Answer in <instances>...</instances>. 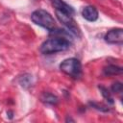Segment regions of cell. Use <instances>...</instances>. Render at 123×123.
Here are the masks:
<instances>
[{
  "instance_id": "obj_5",
  "label": "cell",
  "mask_w": 123,
  "mask_h": 123,
  "mask_svg": "<svg viewBox=\"0 0 123 123\" xmlns=\"http://www.w3.org/2000/svg\"><path fill=\"white\" fill-rule=\"evenodd\" d=\"M107 43L110 44H121L123 42V29L115 28L110 30L104 37Z\"/></svg>"
},
{
  "instance_id": "obj_2",
  "label": "cell",
  "mask_w": 123,
  "mask_h": 123,
  "mask_svg": "<svg viewBox=\"0 0 123 123\" xmlns=\"http://www.w3.org/2000/svg\"><path fill=\"white\" fill-rule=\"evenodd\" d=\"M31 20L36 25H38L48 30L49 32L56 28V22H55L54 17L51 15L50 12L42 9L34 11L31 14Z\"/></svg>"
},
{
  "instance_id": "obj_9",
  "label": "cell",
  "mask_w": 123,
  "mask_h": 123,
  "mask_svg": "<svg viewBox=\"0 0 123 123\" xmlns=\"http://www.w3.org/2000/svg\"><path fill=\"white\" fill-rule=\"evenodd\" d=\"M103 72L107 76H114V75H120L123 73V68L118 65L110 64L106 67H104Z\"/></svg>"
},
{
  "instance_id": "obj_4",
  "label": "cell",
  "mask_w": 123,
  "mask_h": 123,
  "mask_svg": "<svg viewBox=\"0 0 123 123\" xmlns=\"http://www.w3.org/2000/svg\"><path fill=\"white\" fill-rule=\"evenodd\" d=\"M56 12V16L57 18L59 19V21L65 26V28L73 35V36H76V37H79L81 36V31L76 23V21L74 20L73 16L72 15H69V14H66L64 12H62L60 11H55Z\"/></svg>"
},
{
  "instance_id": "obj_15",
  "label": "cell",
  "mask_w": 123,
  "mask_h": 123,
  "mask_svg": "<svg viewBox=\"0 0 123 123\" xmlns=\"http://www.w3.org/2000/svg\"><path fill=\"white\" fill-rule=\"evenodd\" d=\"M65 121H66V122H69V121H70V122H75V120H74V119H72L71 117H68V116L66 117Z\"/></svg>"
},
{
  "instance_id": "obj_14",
  "label": "cell",
  "mask_w": 123,
  "mask_h": 123,
  "mask_svg": "<svg viewBox=\"0 0 123 123\" xmlns=\"http://www.w3.org/2000/svg\"><path fill=\"white\" fill-rule=\"evenodd\" d=\"M7 116H8L10 119H12V117H13V112H12V111H7Z\"/></svg>"
},
{
  "instance_id": "obj_6",
  "label": "cell",
  "mask_w": 123,
  "mask_h": 123,
  "mask_svg": "<svg viewBox=\"0 0 123 123\" xmlns=\"http://www.w3.org/2000/svg\"><path fill=\"white\" fill-rule=\"evenodd\" d=\"M52 5L54 6L55 10L56 11H60L62 12H64L66 14H69V15H74L75 13V10L70 6L68 5L67 3H65L63 0H50Z\"/></svg>"
},
{
  "instance_id": "obj_13",
  "label": "cell",
  "mask_w": 123,
  "mask_h": 123,
  "mask_svg": "<svg viewBox=\"0 0 123 123\" xmlns=\"http://www.w3.org/2000/svg\"><path fill=\"white\" fill-rule=\"evenodd\" d=\"M89 105H90L92 108H94V109H96V110H98V111H100L107 112V111H110V110H109V108H107L106 106L99 105L98 103H95V102H89Z\"/></svg>"
},
{
  "instance_id": "obj_8",
  "label": "cell",
  "mask_w": 123,
  "mask_h": 123,
  "mask_svg": "<svg viewBox=\"0 0 123 123\" xmlns=\"http://www.w3.org/2000/svg\"><path fill=\"white\" fill-rule=\"evenodd\" d=\"M40 101L46 105H51V106H56L59 103V98L50 92H42L40 95Z\"/></svg>"
},
{
  "instance_id": "obj_11",
  "label": "cell",
  "mask_w": 123,
  "mask_h": 123,
  "mask_svg": "<svg viewBox=\"0 0 123 123\" xmlns=\"http://www.w3.org/2000/svg\"><path fill=\"white\" fill-rule=\"evenodd\" d=\"M98 88H99V90H100L102 96L106 99L107 103L110 104V105H113V104H114V101H113V98L111 97V92L109 91V89H108L107 87H105L104 86H102V85H99V86H98Z\"/></svg>"
},
{
  "instance_id": "obj_3",
  "label": "cell",
  "mask_w": 123,
  "mask_h": 123,
  "mask_svg": "<svg viewBox=\"0 0 123 123\" xmlns=\"http://www.w3.org/2000/svg\"><path fill=\"white\" fill-rule=\"evenodd\" d=\"M60 69L73 79H80L83 74L82 63L76 58H68L60 63Z\"/></svg>"
},
{
  "instance_id": "obj_10",
  "label": "cell",
  "mask_w": 123,
  "mask_h": 123,
  "mask_svg": "<svg viewBox=\"0 0 123 123\" xmlns=\"http://www.w3.org/2000/svg\"><path fill=\"white\" fill-rule=\"evenodd\" d=\"M18 83L23 88H29L33 84V77L29 73H25L18 78Z\"/></svg>"
},
{
  "instance_id": "obj_12",
  "label": "cell",
  "mask_w": 123,
  "mask_h": 123,
  "mask_svg": "<svg viewBox=\"0 0 123 123\" xmlns=\"http://www.w3.org/2000/svg\"><path fill=\"white\" fill-rule=\"evenodd\" d=\"M111 91H112L113 93L119 94V93H121V92L123 91V85H122V83H120V82H115V83H113V84L111 85Z\"/></svg>"
},
{
  "instance_id": "obj_1",
  "label": "cell",
  "mask_w": 123,
  "mask_h": 123,
  "mask_svg": "<svg viewBox=\"0 0 123 123\" xmlns=\"http://www.w3.org/2000/svg\"><path fill=\"white\" fill-rule=\"evenodd\" d=\"M71 46V41L65 37H54L43 41L39 47V51L43 55H51L65 51Z\"/></svg>"
},
{
  "instance_id": "obj_7",
  "label": "cell",
  "mask_w": 123,
  "mask_h": 123,
  "mask_svg": "<svg viewBox=\"0 0 123 123\" xmlns=\"http://www.w3.org/2000/svg\"><path fill=\"white\" fill-rule=\"evenodd\" d=\"M82 16L87 20V21H90V22H94L98 19L99 17V13H98V11L97 9L94 7V6H86L83 8L82 10Z\"/></svg>"
}]
</instances>
